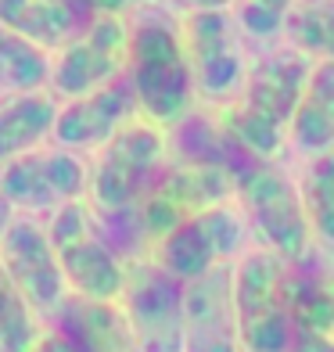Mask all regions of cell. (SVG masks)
I'll list each match as a JSON object with an SVG mask.
<instances>
[{"label": "cell", "mask_w": 334, "mask_h": 352, "mask_svg": "<svg viewBox=\"0 0 334 352\" xmlns=\"http://www.w3.org/2000/svg\"><path fill=\"white\" fill-rule=\"evenodd\" d=\"M190 8H230L234 0H187Z\"/></svg>", "instance_id": "f1b7e54d"}, {"label": "cell", "mask_w": 334, "mask_h": 352, "mask_svg": "<svg viewBox=\"0 0 334 352\" xmlns=\"http://www.w3.org/2000/svg\"><path fill=\"white\" fill-rule=\"evenodd\" d=\"M47 237H51L54 259L61 266L72 295L98 298V302H115L122 292L126 263L111 252L90 223V205L87 198H72L47 212Z\"/></svg>", "instance_id": "8992f818"}, {"label": "cell", "mask_w": 334, "mask_h": 352, "mask_svg": "<svg viewBox=\"0 0 334 352\" xmlns=\"http://www.w3.org/2000/svg\"><path fill=\"white\" fill-rule=\"evenodd\" d=\"M47 76H51V51H43L33 40L19 36L14 29L0 25V90L8 94L43 90Z\"/></svg>", "instance_id": "44dd1931"}, {"label": "cell", "mask_w": 334, "mask_h": 352, "mask_svg": "<svg viewBox=\"0 0 334 352\" xmlns=\"http://www.w3.org/2000/svg\"><path fill=\"white\" fill-rule=\"evenodd\" d=\"M298 0H234V22L256 40H274L277 33H284L291 8Z\"/></svg>", "instance_id": "cb8c5ba5"}, {"label": "cell", "mask_w": 334, "mask_h": 352, "mask_svg": "<svg viewBox=\"0 0 334 352\" xmlns=\"http://www.w3.org/2000/svg\"><path fill=\"white\" fill-rule=\"evenodd\" d=\"M166 158H169L166 130L137 116L93 151L87 176V205L93 212H115L133 205L158 176V169L166 166Z\"/></svg>", "instance_id": "277c9868"}, {"label": "cell", "mask_w": 334, "mask_h": 352, "mask_svg": "<svg viewBox=\"0 0 334 352\" xmlns=\"http://www.w3.org/2000/svg\"><path fill=\"white\" fill-rule=\"evenodd\" d=\"M288 352H334V334L331 331H309V327H295Z\"/></svg>", "instance_id": "d4e9b609"}, {"label": "cell", "mask_w": 334, "mask_h": 352, "mask_svg": "<svg viewBox=\"0 0 334 352\" xmlns=\"http://www.w3.org/2000/svg\"><path fill=\"white\" fill-rule=\"evenodd\" d=\"M29 352H76V349H72V342H69L61 331L43 327V334H40L33 345H29Z\"/></svg>", "instance_id": "484cf974"}, {"label": "cell", "mask_w": 334, "mask_h": 352, "mask_svg": "<svg viewBox=\"0 0 334 352\" xmlns=\"http://www.w3.org/2000/svg\"><path fill=\"white\" fill-rule=\"evenodd\" d=\"M126 76L133 83L140 119L172 130L187 111H194L198 90L180 40V25H172L166 14L144 11L137 22H130Z\"/></svg>", "instance_id": "7a4b0ae2"}, {"label": "cell", "mask_w": 334, "mask_h": 352, "mask_svg": "<svg viewBox=\"0 0 334 352\" xmlns=\"http://www.w3.org/2000/svg\"><path fill=\"white\" fill-rule=\"evenodd\" d=\"M51 327L72 342L76 352H140L130 324L115 302L65 295V302L47 316Z\"/></svg>", "instance_id": "9a60e30c"}, {"label": "cell", "mask_w": 334, "mask_h": 352, "mask_svg": "<svg viewBox=\"0 0 334 352\" xmlns=\"http://www.w3.org/2000/svg\"><path fill=\"white\" fill-rule=\"evenodd\" d=\"M284 302H288L291 331H331L334 334V274L309 248L302 259L284 263Z\"/></svg>", "instance_id": "2e32d148"}, {"label": "cell", "mask_w": 334, "mask_h": 352, "mask_svg": "<svg viewBox=\"0 0 334 352\" xmlns=\"http://www.w3.org/2000/svg\"><path fill=\"white\" fill-rule=\"evenodd\" d=\"M288 140L306 155H320L334 144V58H313L309 79L288 126Z\"/></svg>", "instance_id": "ac0fdd59"}, {"label": "cell", "mask_w": 334, "mask_h": 352, "mask_svg": "<svg viewBox=\"0 0 334 352\" xmlns=\"http://www.w3.org/2000/svg\"><path fill=\"white\" fill-rule=\"evenodd\" d=\"M11 216H14V209H11V205H8V198L0 195V234L8 230V223H11Z\"/></svg>", "instance_id": "83f0119b"}, {"label": "cell", "mask_w": 334, "mask_h": 352, "mask_svg": "<svg viewBox=\"0 0 334 352\" xmlns=\"http://www.w3.org/2000/svg\"><path fill=\"white\" fill-rule=\"evenodd\" d=\"M0 266L4 274L19 284V292L29 298L43 320L51 316L69 295V284L61 277V266L54 259L47 227L36 223L29 212H14L8 230L0 234Z\"/></svg>", "instance_id": "7c38bea8"}, {"label": "cell", "mask_w": 334, "mask_h": 352, "mask_svg": "<svg viewBox=\"0 0 334 352\" xmlns=\"http://www.w3.org/2000/svg\"><path fill=\"white\" fill-rule=\"evenodd\" d=\"M183 352H241L234 320V259L183 284Z\"/></svg>", "instance_id": "5bb4252c"}, {"label": "cell", "mask_w": 334, "mask_h": 352, "mask_svg": "<svg viewBox=\"0 0 334 352\" xmlns=\"http://www.w3.org/2000/svg\"><path fill=\"white\" fill-rule=\"evenodd\" d=\"M140 116L137 94L130 76H115L108 83L93 87L79 98H69L65 104H58V116L51 126V140L58 148L69 151H98L108 137H115L126 122H133Z\"/></svg>", "instance_id": "4fadbf2b"}, {"label": "cell", "mask_w": 334, "mask_h": 352, "mask_svg": "<svg viewBox=\"0 0 334 352\" xmlns=\"http://www.w3.org/2000/svg\"><path fill=\"white\" fill-rule=\"evenodd\" d=\"M180 40L198 98L212 104L234 101L245 87L248 65L230 22V8H190L180 22Z\"/></svg>", "instance_id": "9c48e42d"}, {"label": "cell", "mask_w": 334, "mask_h": 352, "mask_svg": "<svg viewBox=\"0 0 334 352\" xmlns=\"http://www.w3.org/2000/svg\"><path fill=\"white\" fill-rule=\"evenodd\" d=\"M298 198L313 230V245H334V144L320 155H309L306 176L298 184Z\"/></svg>", "instance_id": "ffe728a7"}, {"label": "cell", "mask_w": 334, "mask_h": 352, "mask_svg": "<svg viewBox=\"0 0 334 352\" xmlns=\"http://www.w3.org/2000/svg\"><path fill=\"white\" fill-rule=\"evenodd\" d=\"M234 320L241 352H288L291 316L280 255L256 248L234 259Z\"/></svg>", "instance_id": "5b68a950"}, {"label": "cell", "mask_w": 334, "mask_h": 352, "mask_svg": "<svg viewBox=\"0 0 334 352\" xmlns=\"http://www.w3.org/2000/svg\"><path fill=\"white\" fill-rule=\"evenodd\" d=\"M58 98L51 90H22L0 101V162L40 148L51 137Z\"/></svg>", "instance_id": "d6986e66"}, {"label": "cell", "mask_w": 334, "mask_h": 352, "mask_svg": "<svg viewBox=\"0 0 334 352\" xmlns=\"http://www.w3.org/2000/svg\"><path fill=\"white\" fill-rule=\"evenodd\" d=\"M87 22L90 14L76 0H0V25L14 29L43 51L65 47Z\"/></svg>", "instance_id": "e0dca14e"}, {"label": "cell", "mask_w": 334, "mask_h": 352, "mask_svg": "<svg viewBox=\"0 0 334 352\" xmlns=\"http://www.w3.org/2000/svg\"><path fill=\"white\" fill-rule=\"evenodd\" d=\"M313 58L298 47H284L259 58L245 72V87L219 108V122L248 155L277 162L288 148V126L309 79Z\"/></svg>", "instance_id": "6da1fadb"}, {"label": "cell", "mask_w": 334, "mask_h": 352, "mask_svg": "<svg viewBox=\"0 0 334 352\" xmlns=\"http://www.w3.org/2000/svg\"><path fill=\"white\" fill-rule=\"evenodd\" d=\"M241 241H245V216L230 201H223V205L187 216L180 227H172L151 248V259L180 284H187V280H198L201 274H209L219 263L237 259Z\"/></svg>", "instance_id": "30bf717a"}, {"label": "cell", "mask_w": 334, "mask_h": 352, "mask_svg": "<svg viewBox=\"0 0 334 352\" xmlns=\"http://www.w3.org/2000/svg\"><path fill=\"white\" fill-rule=\"evenodd\" d=\"M230 180H234L237 209H241L248 227L256 230L259 248L280 255L284 263L302 259L313 248V230L306 223L298 184H291L277 169V162L252 155Z\"/></svg>", "instance_id": "3957f363"}, {"label": "cell", "mask_w": 334, "mask_h": 352, "mask_svg": "<svg viewBox=\"0 0 334 352\" xmlns=\"http://www.w3.org/2000/svg\"><path fill=\"white\" fill-rule=\"evenodd\" d=\"M90 166L69 148H33L0 162V195L14 212H54L72 198H87Z\"/></svg>", "instance_id": "8fae6325"}, {"label": "cell", "mask_w": 334, "mask_h": 352, "mask_svg": "<svg viewBox=\"0 0 334 352\" xmlns=\"http://www.w3.org/2000/svg\"><path fill=\"white\" fill-rule=\"evenodd\" d=\"M126 61H130V22H126V14H90V22L65 47L54 51L47 87L54 98L69 101L122 76Z\"/></svg>", "instance_id": "ba28073f"}, {"label": "cell", "mask_w": 334, "mask_h": 352, "mask_svg": "<svg viewBox=\"0 0 334 352\" xmlns=\"http://www.w3.org/2000/svg\"><path fill=\"white\" fill-rule=\"evenodd\" d=\"M40 334H43V316L29 306L19 284L0 266V352H29V345Z\"/></svg>", "instance_id": "7402d4cb"}, {"label": "cell", "mask_w": 334, "mask_h": 352, "mask_svg": "<svg viewBox=\"0 0 334 352\" xmlns=\"http://www.w3.org/2000/svg\"><path fill=\"white\" fill-rule=\"evenodd\" d=\"M115 306L122 309L140 352H183V284L151 255L126 259Z\"/></svg>", "instance_id": "52a82bcc"}, {"label": "cell", "mask_w": 334, "mask_h": 352, "mask_svg": "<svg viewBox=\"0 0 334 352\" xmlns=\"http://www.w3.org/2000/svg\"><path fill=\"white\" fill-rule=\"evenodd\" d=\"M284 33L309 58H334V0H298Z\"/></svg>", "instance_id": "603a6c76"}, {"label": "cell", "mask_w": 334, "mask_h": 352, "mask_svg": "<svg viewBox=\"0 0 334 352\" xmlns=\"http://www.w3.org/2000/svg\"><path fill=\"white\" fill-rule=\"evenodd\" d=\"M137 4L140 0H79V8H83L87 14H126Z\"/></svg>", "instance_id": "4316f807"}]
</instances>
